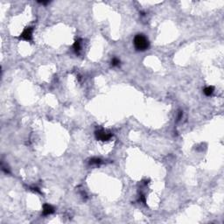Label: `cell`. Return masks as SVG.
Instances as JSON below:
<instances>
[{
  "label": "cell",
  "mask_w": 224,
  "mask_h": 224,
  "mask_svg": "<svg viewBox=\"0 0 224 224\" xmlns=\"http://www.w3.org/2000/svg\"><path fill=\"white\" fill-rule=\"evenodd\" d=\"M135 48L138 51H145L149 48L150 42L144 34H137L133 40Z\"/></svg>",
  "instance_id": "obj_1"
},
{
  "label": "cell",
  "mask_w": 224,
  "mask_h": 224,
  "mask_svg": "<svg viewBox=\"0 0 224 224\" xmlns=\"http://www.w3.org/2000/svg\"><path fill=\"white\" fill-rule=\"evenodd\" d=\"M96 138L97 140H101V141H108L112 137V134L110 132H107V131L103 130H98L96 131Z\"/></svg>",
  "instance_id": "obj_2"
},
{
  "label": "cell",
  "mask_w": 224,
  "mask_h": 224,
  "mask_svg": "<svg viewBox=\"0 0 224 224\" xmlns=\"http://www.w3.org/2000/svg\"><path fill=\"white\" fill-rule=\"evenodd\" d=\"M33 27H26L24 31L22 32V33L20 34L19 39L23 40H31L32 38H33Z\"/></svg>",
  "instance_id": "obj_3"
},
{
  "label": "cell",
  "mask_w": 224,
  "mask_h": 224,
  "mask_svg": "<svg viewBox=\"0 0 224 224\" xmlns=\"http://www.w3.org/2000/svg\"><path fill=\"white\" fill-rule=\"evenodd\" d=\"M54 213V208L53 206H51L49 204H44L43 205V210L42 214L43 215H49Z\"/></svg>",
  "instance_id": "obj_4"
},
{
  "label": "cell",
  "mask_w": 224,
  "mask_h": 224,
  "mask_svg": "<svg viewBox=\"0 0 224 224\" xmlns=\"http://www.w3.org/2000/svg\"><path fill=\"white\" fill-rule=\"evenodd\" d=\"M81 43H82L81 42V40H75V42L74 43V45H73V48L76 54H79V52L81 51Z\"/></svg>",
  "instance_id": "obj_5"
},
{
  "label": "cell",
  "mask_w": 224,
  "mask_h": 224,
  "mask_svg": "<svg viewBox=\"0 0 224 224\" xmlns=\"http://www.w3.org/2000/svg\"><path fill=\"white\" fill-rule=\"evenodd\" d=\"M214 88L212 87V86H208V87L205 88L204 91H203V92H204V94L206 95V96H211V95L214 93Z\"/></svg>",
  "instance_id": "obj_6"
},
{
  "label": "cell",
  "mask_w": 224,
  "mask_h": 224,
  "mask_svg": "<svg viewBox=\"0 0 224 224\" xmlns=\"http://www.w3.org/2000/svg\"><path fill=\"white\" fill-rule=\"evenodd\" d=\"M101 163H102V160L98 158H93L89 161V164H90V165H100Z\"/></svg>",
  "instance_id": "obj_7"
},
{
  "label": "cell",
  "mask_w": 224,
  "mask_h": 224,
  "mask_svg": "<svg viewBox=\"0 0 224 224\" xmlns=\"http://www.w3.org/2000/svg\"><path fill=\"white\" fill-rule=\"evenodd\" d=\"M120 64V60H118L117 58H113L112 61H111V65L113 67H117L119 66Z\"/></svg>",
  "instance_id": "obj_8"
},
{
  "label": "cell",
  "mask_w": 224,
  "mask_h": 224,
  "mask_svg": "<svg viewBox=\"0 0 224 224\" xmlns=\"http://www.w3.org/2000/svg\"><path fill=\"white\" fill-rule=\"evenodd\" d=\"M182 116H183V111H179V115H178V121H179V120L181 119V117H182Z\"/></svg>",
  "instance_id": "obj_9"
},
{
  "label": "cell",
  "mask_w": 224,
  "mask_h": 224,
  "mask_svg": "<svg viewBox=\"0 0 224 224\" xmlns=\"http://www.w3.org/2000/svg\"><path fill=\"white\" fill-rule=\"evenodd\" d=\"M39 3H40V4H47L48 3H49V1H47V2L42 1V2H39Z\"/></svg>",
  "instance_id": "obj_10"
}]
</instances>
